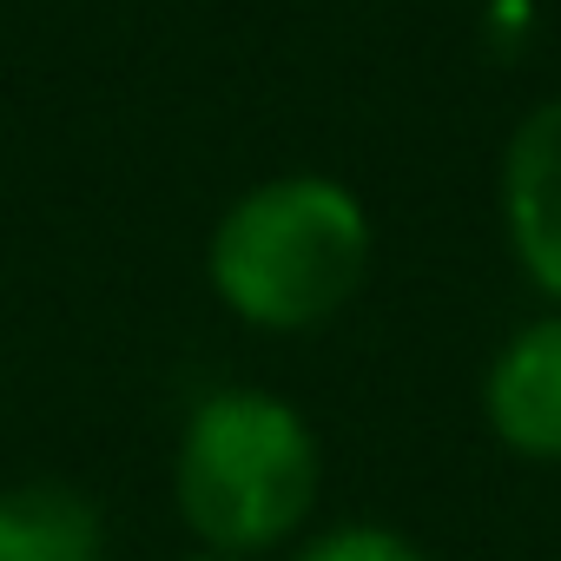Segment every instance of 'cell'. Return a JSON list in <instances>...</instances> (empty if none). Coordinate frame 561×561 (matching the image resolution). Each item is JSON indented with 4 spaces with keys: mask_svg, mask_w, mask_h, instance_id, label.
Wrapping results in <instances>:
<instances>
[{
    "mask_svg": "<svg viewBox=\"0 0 561 561\" xmlns=\"http://www.w3.org/2000/svg\"><path fill=\"white\" fill-rule=\"evenodd\" d=\"M324 489V443L298 403L277 390H211L185 416L172 495L198 548L264 554L298 535Z\"/></svg>",
    "mask_w": 561,
    "mask_h": 561,
    "instance_id": "7a4b0ae2",
    "label": "cell"
},
{
    "mask_svg": "<svg viewBox=\"0 0 561 561\" xmlns=\"http://www.w3.org/2000/svg\"><path fill=\"white\" fill-rule=\"evenodd\" d=\"M370 205L331 172H285L238 192L205 244L218 305L251 331H318L370 277Z\"/></svg>",
    "mask_w": 561,
    "mask_h": 561,
    "instance_id": "6da1fadb",
    "label": "cell"
},
{
    "mask_svg": "<svg viewBox=\"0 0 561 561\" xmlns=\"http://www.w3.org/2000/svg\"><path fill=\"white\" fill-rule=\"evenodd\" d=\"M192 561H257V554H218V548H198Z\"/></svg>",
    "mask_w": 561,
    "mask_h": 561,
    "instance_id": "52a82bcc",
    "label": "cell"
},
{
    "mask_svg": "<svg viewBox=\"0 0 561 561\" xmlns=\"http://www.w3.org/2000/svg\"><path fill=\"white\" fill-rule=\"evenodd\" d=\"M482 416L508 456L561 462V311L522 324L495 351L482 377Z\"/></svg>",
    "mask_w": 561,
    "mask_h": 561,
    "instance_id": "277c9868",
    "label": "cell"
},
{
    "mask_svg": "<svg viewBox=\"0 0 561 561\" xmlns=\"http://www.w3.org/2000/svg\"><path fill=\"white\" fill-rule=\"evenodd\" d=\"M502 231L522 277L561 311V93L522 113L502 152Z\"/></svg>",
    "mask_w": 561,
    "mask_h": 561,
    "instance_id": "3957f363",
    "label": "cell"
},
{
    "mask_svg": "<svg viewBox=\"0 0 561 561\" xmlns=\"http://www.w3.org/2000/svg\"><path fill=\"white\" fill-rule=\"evenodd\" d=\"M298 561H430L403 528H383V522H344V528H324Z\"/></svg>",
    "mask_w": 561,
    "mask_h": 561,
    "instance_id": "8992f818",
    "label": "cell"
},
{
    "mask_svg": "<svg viewBox=\"0 0 561 561\" xmlns=\"http://www.w3.org/2000/svg\"><path fill=\"white\" fill-rule=\"evenodd\" d=\"M0 561H106V515L73 482L0 489Z\"/></svg>",
    "mask_w": 561,
    "mask_h": 561,
    "instance_id": "5b68a950",
    "label": "cell"
}]
</instances>
